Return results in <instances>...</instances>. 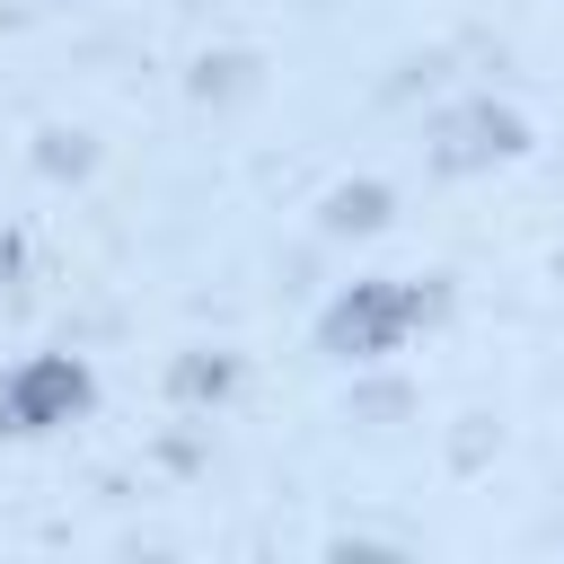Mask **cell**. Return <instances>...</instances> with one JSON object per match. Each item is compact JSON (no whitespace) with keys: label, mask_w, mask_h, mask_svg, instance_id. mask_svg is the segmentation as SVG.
<instances>
[{"label":"cell","mask_w":564,"mask_h":564,"mask_svg":"<svg viewBox=\"0 0 564 564\" xmlns=\"http://www.w3.org/2000/svg\"><path fill=\"white\" fill-rule=\"evenodd\" d=\"M229 379H238V361H229V352H185L167 388H176L185 405H203V397H229Z\"/></svg>","instance_id":"277c9868"},{"label":"cell","mask_w":564,"mask_h":564,"mask_svg":"<svg viewBox=\"0 0 564 564\" xmlns=\"http://www.w3.org/2000/svg\"><path fill=\"white\" fill-rule=\"evenodd\" d=\"M432 308H441V291H423V282H352V291L317 317V344H326L335 361H379V352H397Z\"/></svg>","instance_id":"6da1fadb"},{"label":"cell","mask_w":564,"mask_h":564,"mask_svg":"<svg viewBox=\"0 0 564 564\" xmlns=\"http://www.w3.org/2000/svg\"><path fill=\"white\" fill-rule=\"evenodd\" d=\"M388 220V185H335L326 194V229H379Z\"/></svg>","instance_id":"5b68a950"},{"label":"cell","mask_w":564,"mask_h":564,"mask_svg":"<svg viewBox=\"0 0 564 564\" xmlns=\"http://www.w3.org/2000/svg\"><path fill=\"white\" fill-rule=\"evenodd\" d=\"M529 132H520V115H502V106H458L449 123H441V167H494V159H511Z\"/></svg>","instance_id":"3957f363"},{"label":"cell","mask_w":564,"mask_h":564,"mask_svg":"<svg viewBox=\"0 0 564 564\" xmlns=\"http://www.w3.org/2000/svg\"><path fill=\"white\" fill-rule=\"evenodd\" d=\"M88 405H97V379H88L79 352H35V361H18V370L0 379V432H18V441L62 432V423H79Z\"/></svg>","instance_id":"7a4b0ae2"}]
</instances>
